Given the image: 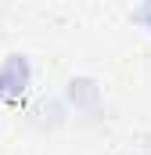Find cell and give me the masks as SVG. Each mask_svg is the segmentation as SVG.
<instances>
[{
    "label": "cell",
    "mask_w": 151,
    "mask_h": 155,
    "mask_svg": "<svg viewBox=\"0 0 151 155\" xmlns=\"http://www.w3.org/2000/svg\"><path fill=\"white\" fill-rule=\"evenodd\" d=\"M25 79H29V65H25V58L11 54V58H7V65L0 69V83H4V90H22V87H25Z\"/></svg>",
    "instance_id": "1"
}]
</instances>
